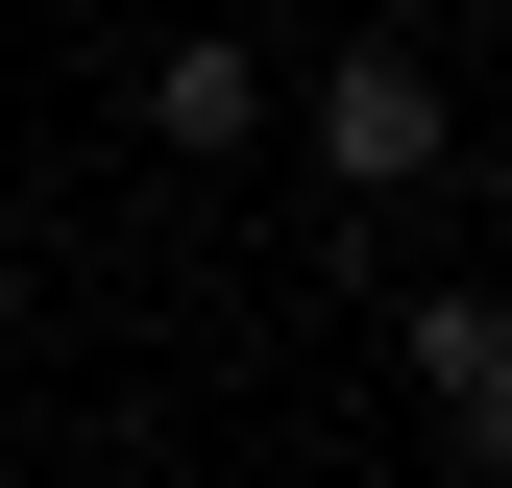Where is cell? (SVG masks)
<instances>
[{
	"label": "cell",
	"instance_id": "2",
	"mask_svg": "<svg viewBox=\"0 0 512 488\" xmlns=\"http://www.w3.org/2000/svg\"><path fill=\"white\" fill-rule=\"evenodd\" d=\"M122 122H147V147H171V171H244V147H269V122H293V98H269V49H244V25H220V0H196V25H171V49H147V74H122Z\"/></svg>",
	"mask_w": 512,
	"mask_h": 488
},
{
	"label": "cell",
	"instance_id": "3",
	"mask_svg": "<svg viewBox=\"0 0 512 488\" xmlns=\"http://www.w3.org/2000/svg\"><path fill=\"white\" fill-rule=\"evenodd\" d=\"M391 366H415L439 464H488V488H512V293H415V318H391Z\"/></svg>",
	"mask_w": 512,
	"mask_h": 488
},
{
	"label": "cell",
	"instance_id": "1",
	"mask_svg": "<svg viewBox=\"0 0 512 488\" xmlns=\"http://www.w3.org/2000/svg\"><path fill=\"white\" fill-rule=\"evenodd\" d=\"M293 147H317V196H415V171H439V49L415 25H342V49H317V98H293Z\"/></svg>",
	"mask_w": 512,
	"mask_h": 488
},
{
	"label": "cell",
	"instance_id": "4",
	"mask_svg": "<svg viewBox=\"0 0 512 488\" xmlns=\"http://www.w3.org/2000/svg\"><path fill=\"white\" fill-rule=\"evenodd\" d=\"M220 25H293V0H220Z\"/></svg>",
	"mask_w": 512,
	"mask_h": 488
}]
</instances>
